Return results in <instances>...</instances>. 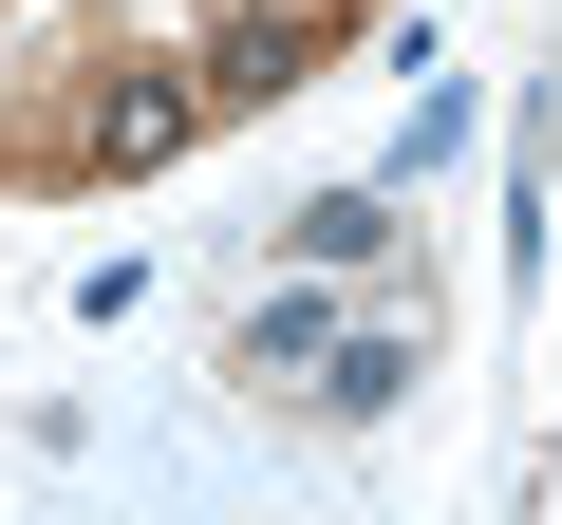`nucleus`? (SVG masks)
<instances>
[{"instance_id":"1","label":"nucleus","mask_w":562,"mask_h":525,"mask_svg":"<svg viewBox=\"0 0 562 525\" xmlns=\"http://www.w3.org/2000/svg\"><path fill=\"white\" fill-rule=\"evenodd\" d=\"M301 38H319L301 0H281V20H225V57H206V94H281V76H301Z\"/></svg>"}]
</instances>
